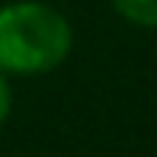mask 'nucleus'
<instances>
[{
	"label": "nucleus",
	"instance_id": "3",
	"mask_svg": "<svg viewBox=\"0 0 157 157\" xmlns=\"http://www.w3.org/2000/svg\"><path fill=\"white\" fill-rule=\"evenodd\" d=\"M10 109H13V90H10V80H6V74L0 71V125L10 119Z\"/></svg>",
	"mask_w": 157,
	"mask_h": 157
},
{
	"label": "nucleus",
	"instance_id": "1",
	"mask_svg": "<svg viewBox=\"0 0 157 157\" xmlns=\"http://www.w3.org/2000/svg\"><path fill=\"white\" fill-rule=\"evenodd\" d=\"M74 48L67 16L45 0H16L0 6V71L39 77L61 67Z\"/></svg>",
	"mask_w": 157,
	"mask_h": 157
},
{
	"label": "nucleus",
	"instance_id": "2",
	"mask_svg": "<svg viewBox=\"0 0 157 157\" xmlns=\"http://www.w3.org/2000/svg\"><path fill=\"white\" fill-rule=\"evenodd\" d=\"M112 10L138 29H157V0H112Z\"/></svg>",
	"mask_w": 157,
	"mask_h": 157
}]
</instances>
